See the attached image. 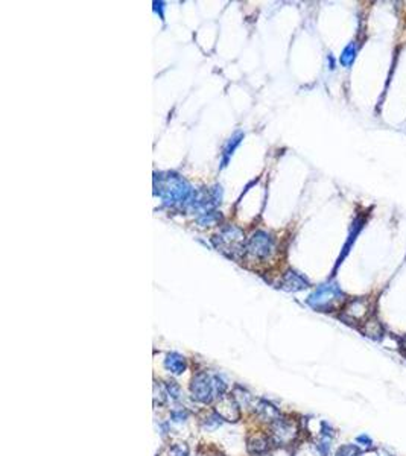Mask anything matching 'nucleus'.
<instances>
[{"label":"nucleus","mask_w":406,"mask_h":456,"mask_svg":"<svg viewBox=\"0 0 406 456\" xmlns=\"http://www.w3.org/2000/svg\"><path fill=\"white\" fill-rule=\"evenodd\" d=\"M344 301H346V295L335 283L319 286L307 298V304L318 312H333L338 307H341Z\"/></svg>","instance_id":"obj_1"},{"label":"nucleus","mask_w":406,"mask_h":456,"mask_svg":"<svg viewBox=\"0 0 406 456\" xmlns=\"http://www.w3.org/2000/svg\"><path fill=\"white\" fill-rule=\"evenodd\" d=\"M269 427H271L269 438H271L273 444H276V445H289L297 439L298 427L289 418H283L280 415L277 420H274L269 424Z\"/></svg>","instance_id":"obj_2"},{"label":"nucleus","mask_w":406,"mask_h":456,"mask_svg":"<svg viewBox=\"0 0 406 456\" xmlns=\"http://www.w3.org/2000/svg\"><path fill=\"white\" fill-rule=\"evenodd\" d=\"M190 394L193 400L209 405L215 399V389H213V376H210L207 371H199L192 377L190 382Z\"/></svg>","instance_id":"obj_3"},{"label":"nucleus","mask_w":406,"mask_h":456,"mask_svg":"<svg viewBox=\"0 0 406 456\" xmlns=\"http://www.w3.org/2000/svg\"><path fill=\"white\" fill-rule=\"evenodd\" d=\"M371 315V304L368 298H355L343 307V319L349 324H365Z\"/></svg>","instance_id":"obj_4"},{"label":"nucleus","mask_w":406,"mask_h":456,"mask_svg":"<svg viewBox=\"0 0 406 456\" xmlns=\"http://www.w3.org/2000/svg\"><path fill=\"white\" fill-rule=\"evenodd\" d=\"M239 405L234 400L233 396H224L219 399L218 403V409L216 412L225 420V421H237L240 418V412H239Z\"/></svg>","instance_id":"obj_5"},{"label":"nucleus","mask_w":406,"mask_h":456,"mask_svg":"<svg viewBox=\"0 0 406 456\" xmlns=\"http://www.w3.org/2000/svg\"><path fill=\"white\" fill-rule=\"evenodd\" d=\"M333 429L327 424L322 423L321 432H319V438L316 441V451L319 453V456H329L330 448H332V441H333Z\"/></svg>","instance_id":"obj_6"},{"label":"nucleus","mask_w":406,"mask_h":456,"mask_svg":"<svg viewBox=\"0 0 406 456\" xmlns=\"http://www.w3.org/2000/svg\"><path fill=\"white\" fill-rule=\"evenodd\" d=\"M271 442V438L266 435H253L247 439V448L251 454H265L269 450Z\"/></svg>","instance_id":"obj_7"},{"label":"nucleus","mask_w":406,"mask_h":456,"mask_svg":"<svg viewBox=\"0 0 406 456\" xmlns=\"http://www.w3.org/2000/svg\"><path fill=\"white\" fill-rule=\"evenodd\" d=\"M186 367H187V365H186V359L181 354L175 353V351L169 353L166 356V359H165V368L171 374H174V376L183 374L186 371Z\"/></svg>","instance_id":"obj_8"},{"label":"nucleus","mask_w":406,"mask_h":456,"mask_svg":"<svg viewBox=\"0 0 406 456\" xmlns=\"http://www.w3.org/2000/svg\"><path fill=\"white\" fill-rule=\"evenodd\" d=\"M256 414H257V417L262 420V421H266V423H273L274 420H277L279 417H280V412H279V409L273 405V403H269V402H266V400H259L257 402V405H256Z\"/></svg>","instance_id":"obj_9"},{"label":"nucleus","mask_w":406,"mask_h":456,"mask_svg":"<svg viewBox=\"0 0 406 456\" xmlns=\"http://www.w3.org/2000/svg\"><path fill=\"white\" fill-rule=\"evenodd\" d=\"M285 285H286L288 291H301V289L309 288V282L306 279H303L301 276H298L297 272H291L289 274Z\"/></svg>","instance_id":"obj_10"},{"label":"nucleus","mask_w":406,"mask_h":456,"mask_svg":"<svg viewBox=\"0 0 406 456\" xmlns=\"http://www.w3.org/2000/svg\"><path fill=\"white\" fill-rule=\"evenodd\" d=\"M382 325L380 322L374 321V319H368L365 324H364V333L370 338H374V339H379L382 338Z\"/></svg>","instance_id":"obj_11"},{"label":"nucleus","mask_w":406,"mask_h":456,"mask_svg":"<svg viewBox=\"0 0 406 456\" xmlns=\"http://www.w3.org/2000/svg\"><path fill=\"white\" fill-rule=\"evenodd\" d=\"M355 58H356V44H355V43H350V44L343 50L340 61H341V64H343L344 67H350V66L353 64Z\"/></svg>","instance_id":"obj_12"},{"label":"nucleus","mask_w":406,"mask_h":456,"mask_svg":"<svg viewBox=\"0 0 406 456\" xmlns=\"http://www.w3.org/2000/svg\"><path fill=\"white\" fill-rule=\"evenodd\" d=\"M224 421H225V420H224L218 412H215V414H210L209 417H206V420L202 421V427L207 429V430H215V429H218L219 426H222Z\"/></svg>","instance_id":"obj_13"},{"label":"nucleus","mask_w":406,"mask_h":456,"mask_svg":"<svg viewBox=\"0 0 406 456\" xmlns=\"http://www.w3.org/2000/svg\"><path fill=\"white\" fill-rule=\"evenodd\" d=\"M233 397H234V400L237 402V405L239 406H248L250 403H251V400H253V397L243 389V388H240V386H237L234 391H233Z\"/></svg>","instance_id":"obj_14"},{"label":"nucleus","mask_w":406,"mask_h":456,"mask_svg":"<svg viewBox=\"0 0 406 456\" xmlns=\"http://www.w3.org/2000/svg\"><path fill=\"white\" fill-rule=\"evenodd\" d=\"M213 389H215V397H218V399H221L227 394V383L218 374L213 376Z\"/></svg>","instance_id":"obj_15"},{"label":"nucleus","mask_w":406,"mask_h":456,"mask_svg":"<svg viewBox=\"0 0 406 456\" xmlns=\"http://www.w3.org/2000/svg\"><path fill=\"white\" fill-rule=\"evenodd\" d=\"M165 389H166V393H168V397H171L172 400H178L180 399V396H181V388H180V385L175 382V380H166V383H165Z\"/></svg>","instance_id":"obj_16"},{"label":"nucleus","mask_w":406,"mask_h":456,"mask_svg":"<svg viewBox=\"0 0 406 456\" xmlns=\"http://www.w3.org/2000/svg\"><path fill=\"white\" fill-rule=\"evenodd\" d=\"M169 456H189V447L184 442H175L169 447Z\"/></svg>","instance_id":"obj_17"},{"label":"nucleus","mask_w":406,"mask_h":456,"mask_svg":"<svg viewBox=\"0 0 406 456\" xmlns=\"http://www.w3.org/2000/svg\"><path fill=\"white\" fill-rule=\"evenodd\" d=\"M189 415L190 414L186 408H178V409H174L171 412V418H172L174 423H184V421H187Z\"/></svg>","instance_id":"obj_18"},{"label":"nucleus","mask_w":406,"mask_h":456,"mask_svg":"<svg viewBox=\"0 0 406 456\" xmlns=\"http://www.w3.org/2000/svg\"><path fill=\"white\" fill-rule=\"evenodd\" d=\"M359 454V448L355 444H346L343 447H340V450L336 451L335 456H358Z\"/></svg>","instance_id":"obj_19"},{"label":"nucleus","mask_w":406,"mask_h":456,"mask_svg":"<svg viewBox=\"0 0 406 456\" xmlns=\"http://www.w3.org/2000/svg\"><path fill=\"white\" fill-rule=\"evenodd\" d=\"M356 442L358 444H361V445H364V447H371L373 445V439L368 436V435H359L358 438H356Z\"/></svg>","instance_id":"obj_20"},{"label":"nucleus","mask_w":406,"mask_h":456,"mask_svg":"<svg viewBox=\"0 0 406 456\" xmlns=\"http://www.w3.org/2000/svg\"><path fill=\"white\" fill-rule=\"evenodd\" d=\"M401 347H403V348L406 350V336H404V338L401 339Z\"/></svg>","instance_id":"obj_21"}]
</instances>
